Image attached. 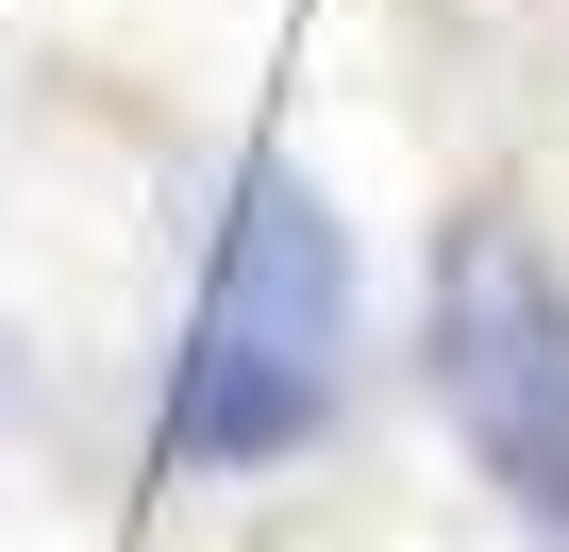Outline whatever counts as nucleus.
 Segmentation results:
<instances>
[{
  "mask_svg": "<svg viewBox=\"0 0 569 552\" xmlns=\"http://www.w3.org/2000/svg\"><path fill=\"white\" fill-rule=\"evenodd\" d=\"M336 352H352V218L319 201V168L234 151L168 352V469H284L336 419Z\"/></svg>",
  "mask_w": 569,
  "mask_h": 552,
  "instance_id": "obj_1",
  "label": "nucleus"
},
{
  "mask_svg": "<svg viewBox=\"0 0 569 552\" xmlns=\"http://www.w3.org/2000/svg\"><path fill=\"white\" fill-rule=\"evenodd\" d=\"M419 369H436V419L469 435V469L569 535V268L536 251L519 201H469L436 234V319H419Z\"/></svg>",
  "mask_w": 569,
  "mask_h": 552,
  "instance_id": "obj_2",
  "label": "nucleus"
},
{
  "mask_svg": "<svg viewBox=\"0 0 569 552\" xmlns=\"http://www.w3.org/2000/svg\"><path fill=\"white\" fill-rule=\"evenodd\" d=\"M552 552H569V535H552Z\"/></svg>",
  "mask_w": 569,
  "mask_h": 552,
  "instance_id": "obj_3",
  "label": "nucleus"
}]
</instances>
